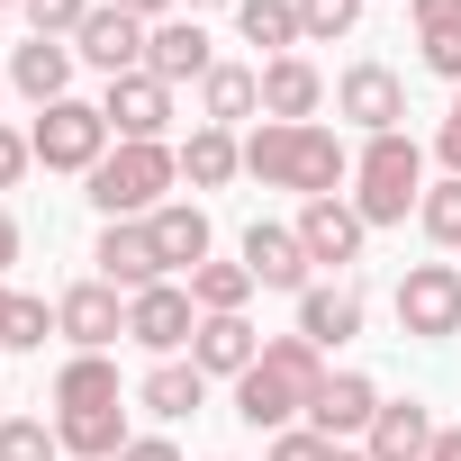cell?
Listing matches in <instances>:
<instances>
[{
    "label": "cell",
    "mask_w": 461,
    "mask_h": 461,
    "mask_svg": "<svg viewBox=\"0 0 461 461\" xmlns=\"http://www.w3.org/2000/svg\"><path fill=\"white\" fill-rule=\"evenodd\" d=\"M181 290L199 299V317H245V299H254V272H245V263H199Z\"/></svg>",
    "instance_id": "obj_30"
},
{
    "label": "cell",
    "mask_w": 461,
    "mask_h": 461,
    "mask_svg": "<svg viewBox=\"0 0 461 461\" xmlns=\"http://www.w3.org/2000/svg\"><path fill=\"white\" fill-rule=\"evenodd\" d=\"M136 398H145V416H163V425H172V416H199V398H208V371H199V362H154Z\"/></svg>",
    "instance_id": "obj_28"
},
{
    "label": "cell",
    "mask_w": 461,
    "mask_h": 461,
    "mask_svg": "<svg viewBox=\"0 0 461 461\" xmlns=\"http://www.w3.org/2000/svg\"><path fill=\"white\" fill-rule=\"evenodd\" d=\"M10 10H19V0H10Z\"/></svg>",
    "instance_id": "obj_48"
},
{
    "label": "cell",
    "mask_w": 461,
    "mask_h": 461,
    "mask_svg": "<svg viewBox=\"0 0 461 461\" xmlns=\"http://www.w3.org/2000/svg\"><path fill=\"white\" fill-rule=\"evenodd\" d=\"M100 118H109L118 145H163V127H172V82H154V73H118V82L100 91Z\"/></svg>",
    "instance_id": "obj_7"
},
{
    "label": "cell",
    "mask_w": 461,
    "mask_h": 461,
    "mask_svg": "<svg viewBox=\"0 0 461 461\" xmlns=\"http://www.w3.org/2000/svg\"><path fill=\"white\" fill-rule=\"evenodd\" d=\"M0 461H64V434L46 416H10L0 425Z\"/></svg>",
    "instance_id": "obj_33"
},
{
    "label": "cell",
    "mask_w": 461,
    "mask_h": 461,
    "mask_svg": "<svg viewBox=\"0 0 461 461\" xmlns=\"http://www.w3.org/2000/svg\"><path fill=\"white\" fill-rule=\"evenodd\" d=\"M245 272H254V290H308V245H299V226H272V217H254L245 226Z\"/></svg>",
    "instance_id": "obj_15"
},
{
    "label": "cell",
    "mask_w": 461,
    "mask_h": 461,
    "mask_svg": "<svg viewBox=\"0 0 461 461\" xmlns=\"http://www.w3.org/2000/svg\"><path fill=\"white\" fill-rule=\"evenodd\" d=\"M245 172L263 181V190H299V199H335L344 181H353V154H344V136L335 127H254L245 136Z\"/></svg>",
    "instance_id": "obj_1"
},
{
    "label": "cell",
    "mask_w": 461,
    "mask_h": 461,
    "mask_svg": "<svg viewBox=\"0 0 461 461\" xmlns=\"http://www.w3.org/2000/svg\"><path fill=\"white\" fill-rule=\"evenodd\" d=\"M145 73H154V82H172V91H181V82H208V73H217L208 28H199V19H163V28H154V46H145Z\"/></svg>",
    "instance_id": "obj_17"
},
{
    "label": "cell",
    "mask_w": 461,
    "mask_h": 461,
    "mask_svg": "<svg viewBox=\"0 0 461 461\" xmlns=\"http://www.w3.org/2000/svg\"><path fill=\"white\" fill-rule=\"evenodd\" d=\"M190 362H199L208 380H245V371L263 362V335H254L245 317H199V335H190Z\"/></svg>",
    "instance_id": "obj_21"
},
{
    "label": "cell",
    "mask_w": 461,
    "mask_h": 461,
    "mask_svg": "<svg viewBox=\"0 0 461 461\" xmlns=\"http://www.w3.org/2000/svg\"><path fill=\"white\" fill-rule=\"evenodd\" d=\"M416 19V46H425V73H443L461 91V0H407Z\"/></svg>",
    "instance_id": "obj_25"
},
{
    "label": "cell",
    "mask_w": 461,
    "mask_h": 461,
    "mask_svg": "<svg viewBox=\"0 0 461 461\" xmlns=\"http://www.w3.org/2000/svg\"><path fill=\"white\" fill-rule=\"evenodd\" d=\"M127 389H118V362L109 353H73L64 371H55V416H73V407H118Z\"/></svg>",
    "instance_id": "obj_27"
},
{
    "label": "cell",
    "mask_w": 461,
    "mask_h": 461,
    "mask_svg": "<svg viewBox=\"0 0 461 461\" xmlns=\"http://www.w3.org/2000/svg\"><path fill=\"white\" fill-rule=\"evenodd\" d=\"M172 154H181V181H190V190H226V181L245 172V145H236V127H190Z\"/></svg>",
    "instance_id": "obj_23"
},
{
    "label": "cell",
    "mask_w": 461,
    "mask_h": 461,
    "mask_svg": "<svg viewBox=\"0 0 461 461\" xmlns=\"http://www.w3.org/2000/svg\"><path fill=\"white\" fill-rule=\"evenodd\" d=\"M299 245H308V263H362V245H371V226H362V208L335 190V199H299Z\"/></svg>",
    "instance_id": "obj_12"
},
{
    "label": "cell",
    "mask_w": 461,
    "mask_h": 461,
    "mask_svg": "<svg viewBox=\"0 0 461 461\" xmlns=\"http://www.w3.org/2000/svg\"><path fill=\"white\" fill-rule=\"evenodd\" d=\"M0 19H10V0H0Z\"/></svg>",
    "instance_id": "obj_46"
},
{
    "label": "cell",
    "mask_w": 461,
    "mask_h": 461,
    "mask_svg": "<svg viewBox=\"0 0 461 461\" xmlns=\"http://www.w3.org/2000/svg\"><path fill=\"white\" fill-rule=\"evenodd\" d=\"M28 145H37L46 172H82V181H91V172L109 163V118H100V100H55V109H37Z\"/></svg>",
    "instance_id": "obj_5"
},
{
    "label": "cell",
    "mask_w": 461,
    "mask_h": 461,
    "mask_svg": "<svg viewBox=\"0 0 461 461\" xmlns=\"http://www.w3.org/2000/svg\"><path fill=\"white\" fill-rule=\"evenodd\" d=\"M416 199H425V145L407 127L398 136H362V154H353V208H362V226H407Z\"/></svg>",
    "instance_id": "obj_3"
},
{
    "label": "cell",
    "mask_w": 461,
    "mask_h": 461,
    "mask_svg": "<svg viewBox=\"0 0 461 461\" xmlns=\"http://www.w3.org/2000/svg\"><path fill=\"white\" fill-rule=\"evenodd\" d=\"M46 335H64V326H55V308L19 290V299H10V317H0V344H10V353H46Z\"/></svg>",
    "instance_id": "obj_32"
},
{
    "label": "cell",
    "mask_w": 461,
    "mask_h": 461,
    "mask_svg": "<svg viewBox=\"0 0 461 461\" xmlns=\"http://www.w3.org/2000/svg\"><path fill=\"white\" fill-rule=\"evenodd\" d=\"M73 64H82V55H73L64 37H28V46L10 55V91L37 100V109H55V100H73Z\"/></svg>",
    "instance_id": "obj_18"
},
{
    "label": "cell",
    "mask_w": 461,
    "mask_h": 461,
    "mask_svg": "<svg viewBox=\"0 0 461 461\" xmlns=\"http://www.w3.org/2000/svg\"><path fill=\"white\" fill-rule=\"evenodd\" d=\"M326 461H371V452L362 443H326Z\"/></svg>",
    "instance_id": "obj_43"
},
{
    "label": "cell",
    "mask_w": 461,
    "mask_h": 461,
    "mask_svg": "<svg viewBox=\"0 0 461 461\" xmlns=\"http://www.w3.org/2000/svg\"><path fill=\"white\" fill-rule=\"evenodd\" d=\"M254 109H263V73H245V64H217L199 82V127H245Z\"/></svg>",
    "instance_id": "obj_26"
},
{
    "label": "cell",
    "mask_w": 461,
    "mask_h": 461,
    "mask_svg": "<svg viewBox=\"0 0 461 461\" xmlns=\"http://www.w3.org/2000/svg\"><path fill=\"white\" fill-rule=\"evenodd\" d=\"M181 10H190V19H199V10H208V0H181Z\"/></svg>",
    "instance_id": "obj_45"
},
{
    "label": "cell",
    "mask_w": 461,
    "mask_h": 461,
    "mask_svg": "<svg viewBox=\"0 0 461 461\" xmlns=\"http://www.w3.org/2000/svg\"><path fill=\"white\" fill-rule=\"evenodd\" d=\"M28 163H37V145H28L19 127H0V190H19V181H28Z\"/></svg>",
    "instance_id": "obj_37"
},
{
    "label": "cell",
    "mask_w": 461,
    "mask_h": 461,
    "mask_svg": "<svg viewBox=\"0 0 461 461\" xmlns=\"http://www.w3.org/2000/svg\"><path fill=\"white\" fill-rule=\"evenodd\" d=\"M416 226L443 245V254H461V181L443 172V181H425V199H416Z\"/></svg>",
    "instance_id": "obj_31"
},
{
    "label": "cell",
    "mask_w": 461,
    "mask_h": 461,
    "mask_svg": "<svg viewBox=\"0 0 461 461\" xmlns=\"http://www.w3.org/2000/svg\"><path fill=\"white\" fill-rule=\"evenodd\" d=\"M127 335H136L145 353H163V362H172V353L199 335V299H190L181 281H154V290H136V299H127Z\"/></svg>",
    "instance_id": "obj_10"
},
{
    "label": "cell",
    "mask_w": 461,
    "mask_h": 461,
    "mask_svg": "<svg viewBox=\"0 0 461 461\" xmlns=\"http://www.w3.org/2000/svg\"><path fill=\"white\" fill-rule=\"evenodd\" d=\"M299 335H308L317 353L353 344V335H362V290H353V281H308V290H299Z\"/></svg>",
    "instance_id": "obj_19"
},
{
    "label": "cell",
    "mask_w": 461,
    "mask_h": 461,
    "mask_svg": "<svg viewBox=\"0 0 461 461\" xmlns=\"http://www.w3.org/2000/svg\"><path fill=\"white\" fill-rule=\"evenodd\" d=\"M145 226H154V254H163V272H181V281H190V272L208 263V208H199V199H163Z\"/></svg>",
    "instance_id": "obj_22"
},
{
    "label": "cell",
    "mask_w": 461,
    "mask_h": 461,
    "mask_svg": "<svg viewBox=\"0 0 461 461\" xmlns=\"http://www.w3.org/2000/svg\"><path fill=\"white\" fill-rule=\"evenodd\" d=\"M434 154H443V172L461 181V91H452V109H443V127H434Z\"/></svg>",
    "instance_id": "obj_38"
},
{
    "label": "cell",
    "mask_w": 461,
    "mask_h": 461,
    "mask_svg": "<svg viewBox=\"0 0 461 461\" xmlns=\"http://www.w3.org/2000/svg\"><path fill=\"white\" fill-rule=\"evenodd\" d=\"M91 263H100V281L109 290H154V281H172L163 272V254H154V226L145 217H118V226H100V245H91Z\"/></svg>",
    "instance_id": "obj_11"
},
{
    "label": "cell",
    "mask_w": 461,
    "mask_h": 461,
    "mask_svg": "<svg viewBox=\"0 0 461 461\" xmlns=\"http://www.w3.org/2000/svg\"><path fill=\"white\" fill-rule=\"evenodd\" d=\"M0 91H10V73H0Z\"/></svg>",
    "instance_id": "obj_47"
},
{
    "label": "cell",
    "mask_w": 461,
    "mask_h": 461,
    "mask_svg": "<svg viewBox=\"0 0 461 461\" xmlns=\"http://www.w3.org/2000/svg\"><path fill=\"white\" fill-rule=\"evenodd\" d=\"M10 263H19V217L0 208V272H10Z\"/></svg>",
    "instance_id": "obj_40"
},
{
    "label": "cell",
    "mask_w": 461,
    "mask_h": 461,
    "mask_svg": "<svg viewBox=\"0 0 461 461\" xmlns=\"http://www.w3.org/2000/svg\"><path fill=\"white\" fill-rule=\"evenodd\" d=\"M299 28H308V46H335L362 28V0H299Z\"/></svg>",
    "instance_id": "obj_35"
},
{
    "label": "cell",
    "mask_w": 461,
    "mask_h": 461,
    "mask_svg": "<svg viewBox=\"0 0 461 461\" xmlns=\"http://www.w3.org/2000/svg\"><path fill=\"white\" fill-rule=\"evenodd\" d=\"M19 19H28V37H82V19H91V0H19Z\"/></svg>",
    "instance_id": "obj_34"
},
{
    "label": "cell",
    "mask_w": 461,
    "mask_h": 461,
    "mask_svg": "<svg viewBox=\"0 0 461 461\" xmlns=\"http://www.w3.org/2000/svg\"><path fill=\"white\" fill-rule=\"evenodd\" d=\"M335 109H344L362 136H398V118H407V82H398L389 64H353V73L335 82Z\"/></svg>",
    "instance_id": "obj_13"
},
{
    "label": "cell",
    "mask_w": 461,
    "mask_h": 461,
    "mask_svg": "<svg viewBox=\"0 0 461 461\" xmlns=\"http://www.w3.org/2000/svg\"><path fill=\"white\" fill-rule=\"evenodd\" d=\"M118 461H181V452H172V443H163V434H136V443H127V452H118Z\"/></svg>",
    "instance_id": "obj_39"
},
{
    "label": "cell",
    "mask_w": 461,
    "mask_h": 461,
    "mask_svg": "<svg viewBox=\"0 0 461 461\" xmlns=\"http://www.w3.org/2000/svg\"><path fill=\"white\" fill-rule=\"evenodd\" d=\"M181 181V154L172 145H109V163L91 172V208L118 226V217H154L163 190Z\"/></svg>",
    "instance_id": "obj_4"
},
{
    "label": "cell",
    "mask_w": 461,
    "mask_h": 461,
    "mask_svg": "<svg viewBox=\"0 0 461 461\" xmlns=\"http://www.w3.org/2000/svg\"><path fill=\"white\" fill-rule=\"evenodd\" d=\"M10 299H19V290H10V281H0V317H10Z\"/></svg>",
    "instance_id": "obj_44"
},
{
    "label": "cell",
    "mask_w": 461,
    "mask_h": 461,
    "mask_svg": "<svg viewBox=\"0 0 461 461\" xmlns=\"http://www.w3.org/2000/svg\"><path fill=\"white\" fill-rule=\"evenodd\" d=\"M434 407L425 398H380V416H371V434H362V452L371 461H425L434 452Z\"/></svg>",
    "instance_id": "obj_16"
},
{
    "label": "cell",
    "mask_w": 461,
    "mask_h": 461,
    "mask_svg": "<svg viewBox=\"0 0 461 461\" xmlns=\"http://www.w3.org/2000/svg\"><path fill=\"white\" fill-rule=\"evenodd\" d=\"M317 100H326V73H317L308 55L263 64V118H272V127H308V118H317Z\"/></svg>",
    "instance_id": "obj_20"
},
{
    "label": "cell",
    "mask_w": 461,
    "mask_h": 461,
    "mask_svg": "<svg viewBox=\"0 0 461 461\" xmlns=\"http://www.w3.org/2000/svg\"><path fill=\"white\" fill-rule=\"evenodd\" d=\"M109 10H127V19H163L172 0H109Z\"/></svg>",
    "instance_id": "obj_42"
},
{
    "label": "cell",
    "mask_w": 461,
    "mask_h": 461,
    "mask_svg": "<svg viewBox=\"0 0 461 461\" xmlns=\"http://www.w3.org/2000/svg\"><path fill=\"white\" fill-rule=\"evenodd\" d=\"M398 335H416V344L461 335V263H407L398 272Z\"/></svg>",
    "instance_id": "obj_6"
},
{
    "label": "cell",
    "mask_w": 461,
    "mask_h": 461,
    "mask_svg": "<svg viewBox=\"0 0 461 461\" xmlns=\"http://www.w3.org/2000/svg\"><path fill=\"white\" fill-rule=\"evenodd\" d=\"M55 326H64L73 353H109V344L127 335V290H109V281L91 272V281H73V290L55 299Z\"/></svg>",
    "instance_id": "obj_8"
},
{
    "label": "cell",
    "mask_w": 461,
    "mask_h": 461,
    "mask_svg": "<svg viewBox=\"0 0 461 461\" xmlns=\"http://www.w3.org/2000/svg\"><path fill=\"white\" fill-rule=\"evenodd\" d=\"M371 416H380V380H371V371H326L308 425H317L326 443H353V434H371Z\"/></svg>",
    "instance_id": "obj_14"
},
{
    "label": "cell",
    "mask_w": 461,
    "mask_h": 461,
    "mask_svg": "<svg viewBox=\"0 0 461 461\" xmlns=\"http://www.w3.org/2000/svg\"><path fill=\"white\" fill-rule=\"evenodd\" d=\"M317 389H326V353H317L308 335H272L263 362L236 380V416H245L254 434H290V425L317 407Z\"/></svg>",
    "instance_id": "obj_2"
},
{
    "label": "cell",
    "mask_w": 461,
    "mask_h": 461,
    "mask_svg": "<svg viewBox=\"0 0 461 461\" xmlns=\"http://www.w3.org/2000/svg\"><path fill=\"white\" fill-rule=\"evenodd\" d=\"M55 434H64V461H118L136 443L127 407H73V416H55Z\"/></svg>",
    "instance_id": "obj_24"
},
{
    "label": "cell",
    "mask_w": 461,
    "mask_h": 461,
    "mask_svg": "<svg viewBox=\"0 0 461 461\" xmlns=\"http://www.w3.org/2000/svg\"><path fill=\"white\" fill-rule=\"evenodd\" d=\"M236 28H245V46H272V64L308 46V28H299V0H236Z\"/></svg>",
    "instance_id": "obj_29"
},
{
    "label": "cell",
    "mask_w": 461,
    "mask_h": 461,
    "mask_svg": "<svg viewBox=\"0 0 461 461\" xmlns=\"http://www.w3.org/2000/svg\"><path fill=\"white\" fill-rule=\"evenodd\" d=\"M425 461H461V425H443V434H434V452H425Z\"/></svg>",
    "instance_id": "obj_41"
},
{
    "label": "cell",
    "mask_w": 461,
    "mask_h": 461,
    "mask_svg": "<svg viewBox=\"0 0 461 461\" xmlns=\"http://www.w3.org/2000/svg\"><path fill=\"white\" fill-rule=\"evenodd\" d=\"M263 461H326V434H317V425H290V434H272Z\"/></svg>",
    "instance_id": "obj_36"
},
{
    "label": "cell",
    "mask_w": 461,
    "mask_h": 461,
    "mask_svg": "<svg viewBox=\"0 0 461 461\" xmlns=\"http://www.w3.org/2000/svg\"><path fill=\"white\" fill-rule=\"evenodd\" d=\"M145 46H154V28H145V19H127V10H109V0L82 19V37H73V55H82L100 82H118V73H145Z\"/></svg>",
    "instance_id": "obj_9"
}]
</instances>
